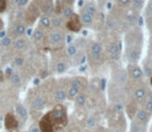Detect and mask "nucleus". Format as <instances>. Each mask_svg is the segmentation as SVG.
Here are the masks:
<instances>
[{"mask_svg": "<svg viewBox=\"0 0 152 132\" xmlns=\"http://www.w3.org/2000/svg\"><path fill=\"white\" fill-rule=\"evenodd\" d=\"M132 120H134L137 122H140L145 125H149L152 121V115L147 112L146 110H144L141 105H139L138 110H137L136 114H134V118Z\"/></svg>", "mask_w": 152, "mask_h": 132, "instance_id": "obj_5", "label": "nucleus"}, {"mask_svg": "<svg viewBox=\"0 0 152 132\" xmlns=\"http://www.w3.org/2000/svg\"><path fill=\"white\" fill-rule=\"evenodd\" d=\"M25 40L24 39H19V40H17L16 41V44H15V46H16L18 50H22L23 48L25 46Z\"/></svg>", "mask_w": 152, "mask_h": 132, "instance_id": "obj_30", "label": "nucleus"}, {"mask_svg": "<svg viewBox=\"0 0 152 132\" xmlns=\"http://www.w3.org/2000/svg\"><path fill=\"white\" fill-rule=\"evenodd\" d=\"M34 108L36 110H42V107L45 106V100L42 98V97H37L33 100V103H32Z\"/></svg>", "mask_w": 152, "mask_h": 132, "instance_id": "obj_19", "label": "nucleus"}, {"mask_svg": "<svg viewBox=\"0 0 152 132\" xmlns=\"http://www.w3.org/2000/svg\"><path fill=\"white\" fill-rule=\"evenodd\" d=\"M95 120L93 118H89L88 121H87V126L88 127H94L95 126Z\"/></svg>", "mask_w": 152, "mask_h": 132, "instance_id": "obj_35", "label": "nucleus"}, {"mask_svg": "<svg viewBox=\"0 0 152 132\" xmlns=\"http://www.w3.org/2000/svg\"><path fill=\"white\" fill-rule=\"evenodd\" d=\"M10 82H12L14 85H19V84H20V82H21L20 76H19L18 74L14 73V74L12 75V78H10Z\"/></svg>", "mask_w": 152, "mask_h": 132, "instance_id": "obj_29", "label": "nucleus"}, {"mask_svg": "<svg viewBox=\"0 0 152 132\" xmlns=\"http://www.w3.org/2000/svg\"><path fill=\"white\" fill-rule=\"evenodd\" d=\"M1 29H2V21L0 20V30H1Z\"/></svg>", "mask_w": 152, "mask_h": 132, "instance_id": "obj_45", "label": "nucleus"}, {"mask_svg": "<svg viewBox=\"0 0 152 132\" xmlns=\"http://www.w3.org/2000/svg\"><path fill=\"white\" fill-rule=\"evenodd\" d=\"M50 116L52 119L54 128H63L67 124V112L63 105L57 104L54 107V110L50 112Z\"/></svg>", "mask_w": 152, "mask_h": 132, "instance_id": "obj_3", "label": "nucleus"}, {"mask_svg": "<svg viewBox=\"0 0 152 132\" xmlns=\"http://www.w3.org/2000/svg\"><path fill=\"white\" fill-rule=\"evenodd\" d=\"M1 44H3L4 46H7L10 44V37H3L1 40Z\"/></svg>", "mask_w": 152, "mask_h": 132, "instance_id": "obj_34", "label": "nucleus"}, {"mask_svg": "<svg viewBox=\"0 0 152 132\" xmlns=\"http://www.w3.org/2000/svg\"><path fill=\"white\" fill-rule=\"evenodd\" d=\"M16 110H17V112H18L19 116H21L23 119H26L27 118V110H26V108L23 107L22 105H18V106H17Z\"/></svg>", "mask_w": 152, "mask_h": 132, "instance_id": "obj_22", "label": "nucleus"}, {"mask_svg": "<svg viewBox=\"0 0 152 132\" xmlns=\"http://www.w3.org/2000/svg\"><path fill=\"white\" fill-rule=\"evenodd\" d=\"M39 130L42 132H54V125L50 116V112L46 114L39 121Z\"/></svg>", "mask_w": 152, "mask_h": 132, "instance_id": "obj_7", "label": "nucleus"}, {"mask_svg": "<svg viewBox=\"0 0 152 132\" xmlns=\"http://www.w3.org/2000/svg\"><path fill=\"white\" fill-rule=\"evenodd\" d=\"M4 123H5V127L8 130H14L18 127V121L15 118L12 114H7L4 119Z\"/></svg>", "mask_w": 152, "mask_h": 132, "instance_id": "obj_11", "label": "nucleus"}, {"mask_svg": "<svg viewBox=\"0 0 152 132\" xmlns=\"http://www.w3.org/2000/svg\"><path fill=\"white\" fill-rule=\"evenodd\" d=\"M76 103L78 104L79 106H83L85 103H86V96L84 94H79L78 96L76 97Z\"/></svg>", "mask_w": 152, "mask_h": 132, "instance_id": "obj_21", "label": "nucleus"}, {"mask_svg": "<svg viewBox=\"0 0 152 132\" xmlns=\"http://www.w3.org/2000/svg\"><path fill=\"white\" fill-rule=\"evenodd\" d=\"M25 30H26V27L23 24H19L18 26L16 27L15 32H16V34H18V35H22V34L25 33Z\"/></svg>", "mask_w": 152, "mask_h": 132, "instance_id": "obj_26", "label": "nucleus"}, {"mask_svg": "<svg viewBox=\"0 0 152 132\" xmlns=\"http://www.w3.org/2000/svg\"><path fill=\"white\" fill-rule=\"evenodd\" d=\"M66 28L72 32H79L82 28V23L80 21V17L76 14H72L66 22Z\"/></svg>", "mask_w": 152, "mask_h": 132, "instance_id": "obj_6", "label": "nucleus"}, {"mask_svg": "<svg viewBox=\"0 0 152 132\" xmlns=\"http://www.w3.org/2000/svg\"><path fill=\"white\" fill-rule=\"evenodd\" d=\"M75 1V0H72V2H74Z\"/></svg>", "mask_w": 152, "mask_h": 132, "instance_id": "obj_46", "label": "nucleus"}, {"mask_svg": "<svg viewBox=\"0 0 152 132\" xmlns=\"http://www.w3.org/2000/svg\"><path fill=\"white\" fill-rule=\"evenodd\" d=\"M145 4H146V0H130V12L134 14H139L144 9Z\"/></svg>", "mask_w": 152, "mask_h": 132, "instance_id": "obj_8", "label": "nucleus"}, {"mask_svg": "<svg viewBox=\"0 0 152 132\" xmlns=\"http://www.w3.org/2000/svg\"><path fill=\"white\" fill-rule=\"evenodd\" d=\"M148 132H152V121L150 122V124H149V126H148Z\"/></svg>", "mask_w": 152, "mask_h": 132, "instance_id": "obj_39", "label": "nucleus"}, {"mask_svg": "<svg viewBox=\"0 0 152 132\" xmlns=\"http://www.w3.org/2000/svg\"><path fill=\"white\" fill-rule=\"evenodd\" d=\"M53 24H54V26H55V27L60 26V25L62 24V19L60 18V17H57V18L55 19L54 21H53Z\"/></svg>", "mask_w": 152, "mask_h": 132, "instance_id": "obj_33", "label": "nucleus"}, {"mask_svg": "<svg viewBox=\"0 0 152 132\" xmlns=\"http://www.w3.org/2000/svg\"><path fill=\"white\" fill-rule=\"evenodd\" d=\"M145 58L152 60V34H149L148 40L146 44V57Z\"/></svg>", "mask_w": 152, "mask_h": 132, "instance_id": "obj_17", "label": "nucleus"}, {"mask_svg": "<svg viewBox=\"0 0 152 132\" xmlns=\"http://www.w3.org/2000/svg\"><path fill=\"white\" fill-rule=\"evenodd\" d=\"M57 71L59 72V73H62V72H64L66 70V65L64 64V63H62V62H60V63H58L57 64Z\"/></svg>", "mask_w": 152, "mask_h": 132, "instance_id": "obj_31", "label": "nucleus"}, {"mask_svg": "<svg viewBox=\"0 0 152 132\" xmlns=\"http://www.w3.org/2000/svg\"><path fill=\"white\" fill-rule=\"evenodd\" d=\"M145 41L144 31L140 26L126 30L122 41V56L126 63H140L143 57Z\"/></svg>", "mask_w": 152, "mask_h": 132, "instance_id": "obj_1", "label": "nucleus"}, {"mask_svg": "<svg viewBox=\"0 0 152 132\" xmlns=\"http://www.w3.org/2000/svg\"><path fill=\"white\" fill-rule=\"evenodd\" d=\"M66 53H67V55L70 57L75 56V55H77V53H78V48H77L76 46H74V44H70L67 48V50H66Z\"/></svg>", "mask_w": 152, "mask_h": 132, "instance_id": "obj_23", "label": "nucleus"}, {"mask_svg": "<svg viewBox=\"0 0 152 132\" xmlns=\"http://www.w3.org/2000/svg\"><path fill=\"white\" fill-rule=\"evenodd\" d=\"M62 2H64V3H70L72 2V0H61Z\"/></svg>", "mask_w": 152, "mask_h": 132, "instance_id": "obj_42", "label": "nucleus"}, {"mask_svg": "<svg viewBox=\"0 0 152 132\" xmlns=\"http://www.w3.org/2000/svg\"><path fill=\"white\" fill-rule=\"evenodd\" d=\"M89 58L95 65H102L106 62L107 57L102 42L93 41L89 46Z\"/></svg>", "mask_w": 152, "mask_h": 132, "instance_id": "obj_2", "label": "nucleus"}, {"mask_svg": "<svg viewBox=\"0 0 152 132\" xmlns=\"http://www.w3.org/2000/svg\"><path fill=\"white\" fill-rule=\"evenodd\" d=\"M62 14H63V17H65V18H69L70 16H72L74 12H72V7H64L63 9H62Z\"/></svg>", "mask_w": 152, "mask_h": 132, "instance_id": "obj_27", "label": "nucleus"}, {"mask_svg": "<svg viewBox=\"0 0 152 132\" xmlns=\"http://www.w3.org/2000/svg\"><path fill=\"white\" fill-rule=\"evenodd\" d=\"M80 91L78 90V89H76V88H74V87H72V86H69V88L67 89V93H66V96L68 97V98H70V99H74V98H76L77 96H78L79 94H80Z\"/></svg>", "mask_w": 152, "mask_h": 132, "instance_id": "obj_18", "label": "nucleus"}, {"mask_svg": "<svg viewBox=\"0 0 152 132\" xmlns=\"http://www.w3.org/2000/svg\"><path fill=\"white\" fill-rule=\"evenodd\" d=\"M15 62H16V64L18 65V66H21V65L23 64V60H22V59H21V58H17Z\"/></svg>", "mask_w": 152, "mask_h": 132, "instance_id": "obj_37", "label": "nucleus"}, {"mask_svg": "<svg viewBox=\"0 0 152 132\" xmlns=\"http://www.w3.org/2000/svg\"><path fill=\"white\" fill-rule=\"evenodd\" d=\"M66 98V92L64 90H58L56 93V99L58 100H64Z\"/></svg>", "mask_w": 152, "mask_h": 132, "instance_id": "obj_28", "label": "nucleus"}, {"mask_svg": "<svg viewBox=\"0 0 152 132\" xmlns=\"http://www.w3.org/2000/svg\"><path fill=\"white\" fill-rule=\"evenodd\" d=\"M39 16V10L38 8L36 7L34 4H31L30 6L28 7L27 9V12H26V19L28 21V23H33L34 21L37 19V17Z\"/></svg>", "mask_w": 152, "mask_h": 132, "instance_id": "obj_9", "label": "nucleus"}, {"mask_svg": "<svg viewBox=\"0 0 152 132\" xmlns=\"http://www.w3.org/2000/svg\"><path fill=\"white\" fill-rule=\"evenodd\" d=\"M3 80V73H2V71H0V82Z\"/></svg>", "mask_w": 152, "mask_h": 132, "instance_id": "obj_43", "label": "nucleus"}, {"mask_svg": "<svg viewBox=\"0 0 152 132\" xmlns=\"http://www.w3.org/2000/svg\"><path fill=\"white\" fill-rule=\"evenodd\" d=\"M75 132H78V131H75Z\"/></svg>", "mask_w": 152, "mask_h": 132, "instance_id": "obj_47", "label": "nucleus"}, {"mask_svg": "<svg viewBox=\"0 0 152 132\" xmlns=\"http://www.w3.org/2000/svg\"><path fill=\"white\" fill-rule=\"evenodd\" d=\"M148 126L149 125H145L134 120H130L129 132H148Z\"/></svg>", "mask_w": 152, "mask_h": 132, "instance_id": "obj_10", "label": "nucleus"}, {"mask_svg": "<svg viewBox=\"0 0 152 132\" xmlns=\"http://www.w3.org/2000/svg\"><path fill=\"white\" fill-rule=\"evenodd\" d=\"M83 12H86V14H88V15H90L91 17H93V18H94V17H95V15L97 14V7H96L95 4L88 3V4H86V5H85Z\"/></svg>", "mask_w": 152, "mask_h": 132, "instance_id": "obj_16", "label": "nucleus"}, {"mask_svg": "<svg viewBox=\"0 0 152 132\" xmlns=\"http://www.w3.org/2000/svg\"><path fill=\"white\" fill-rule=\"evenodd\" d=\"M31 132H40L39 128H36V127H34V128H32Z\"/></svg>", "mask_w": 152, "mask_h": 132, "instance_id": "obj_38", "label": "nucleus"}, {"mask_svg": "<svg viewBox=\"0 0 152 132\" xmlns=\"http://www.w3.org/2000/svg\"><path fill=\"white\" fill-rule=\"evenodd\" d=\"M42 36H44V32H42L40 29H36L33 33V39L35 40V41H39L42 38Z\"/></svg>", "mask_w": 152, "mask_h": 132, "instance_id": "obj_25", "label": "nucleus"}, {"mask_svg": "<svg viewBox=\"0 0 152 132\" xmlns=\"http://www.w3.org/2000/svg\"><path fill=\"white\" fill-rule=\"evenodd\" d=\"M126 73L129 78L130 82H143V81H147L144 76V72H143L142 66L140 63H126Z\"/></svg>", "mask_w": 152, "mask_h": 132, "instance_id": "obj_4", "label": "nucleus"}, {"mask_svg": "<svg viewBox=\"0 0 152 132\" xmlns=\"http://www.w3.org/2000/svg\"><path fill=\"white\" fill-rule=\"evenodd\" d=\"M27 1H28V0H16L17 4H19V5H21V6H24V5H26Z\"/></svg>", "mask_w": 152, "mask_h": 132, "instance_id": "obj_36", "label": "nucleus"}, {"mask_svg": "<svg viewBox=\"0 0 152 132\" xmlns=\"http://www.w3.org/2000/svg\"><path fill=\"white\" fill-rule=\"evenodd\" d=\"M6 9V0H0V12H5Z\"/></svg>", "mask_w": 152, "mask_h": 132, "instance_id": "obj_32", "label": "nucleus"}, {"mask_svg": "<svg viewBox=\"0 0 152 132\" xmlns=\"http://www.w3.org/2000/svg\"><path fill=\"white\" fill-rule=\"evenodd\" d=\"M38 82H39V80H37V78H36V80L34 81V84H35V85H38Z\"/></svg>", "mask_w": 152, "mask_h": 132, "instance_id": "obj_44", "label": "nucleus"}, {"mask_svg": "<svg viewBox=\"0 0 152 132\" xmlns=\"http://www.w3.org/2000/svg\"><path fill=\"white\" fill-rule=\"evenodd\" d=\"M4 36H5V32H4V31H0V37L3 38Z\"/></svg>", "mask_w": 152, "mask_h": 132, "instance_id": "obj_40", "label": "nucleus"}, {"mask_svg": "<svg viewBox=\"0 0 152 132\" xmlns=\"http://www.w3.org/2000/svg\"><path fill=\"white\" fill-rule=\"evenodd\" d=\"M87 85V81L86 78H81V76H78V78H75L70 81V86L74 87V88L78 89L79 91H82L83 89H85Z\"/></svg>", "mask_w": 152, "mask_h": 132, "instance_id": "obj_12", "label": "nucleus"}, {"mask_svg": "<svg viewBox=\"0 0 152 132\" xmlns=\"http://www.w3.org/2000/svg\"><path fill=\"white\" fill-rule=\"evenodd\" d=\"M116 3H117V5H118V7L125 8L129 6L130 0H116Z\"/></svg>", "mask_w": 152, "mask_h": 132, "instance_id": "obj_24", "label": "nucleus"}, {"mask_svg": "<svg viewBox=\"0 0 152 132\" xmlns=\"http://www.w3.org/2000/svg\"><path fill=\"white\" fill-rule=\"evenodd\" d=\"M139 105H141L144 110H146L147 112L152 115V90H150V92L147 94V96Z\"/></svg>", "mask_w": 152, "mask_h": 132, "instance_id": "obj_13", "label": "nucleus"}, {"mask_svg": "<svg viewBox=\"0 0 152 132\" xmlns=\"http://www.w3.org/2000/svg\"><path fill=\"white\" fill-rule=\"evenodd\" d=\"M93 17H91L90 15L86 14V12H82V14H81L80 16V21L81 23H82V25H84V26L86 27H90L92 24H93Z\"/></svg>", "mask_w": 152, "mask_h": 132, "instance_id": "obj_14", "label": "nucleus"}, {"mask_svg": "<svg viewBox=\"0 0 152 132\" xmlns=\"http://www.w3.org/2000/svg\"><path fill=\"white\" fill-rule=\"evenodd\" d=\"M10 73H12V69H10V68H7V69H6V74L10 75Z\"/></svg>", "mask_w": 152, "mask_h": 132, "instance_id": "obj_41", "label": "nucleus"}, {"mask_svg": "<svg viewBox=\"0 0 152 132\" xmlns=\"http://www.w3.org/2000/svg\"><path fill=\"white\" fill-rule=\"evenodd\" d=\"M39 24L40 26L45 27V28H49L51 26V20L48 16H42L40 18V21H39Z\"/></svg>", "mask_w": 152, "mask_h": 132, "instance_id": "obj_20", "label": "nucleus"}, {"mask_svg": "<svg viewBox=\"0 0 152 132\" xmlns=\"http://www.w3.org/2000/svg\"><path fill=\"white\" fill-rule=\"evenodd\" d=\"M50 40L52 44H61L62 41H64V35L62 34V32L56 31L50 35Z\"/></svg>", "mask_w": 152, "mask_h": 132, "instance_id": "obj_15", "label": "nucleus"}]
</instances>
